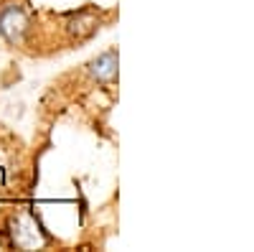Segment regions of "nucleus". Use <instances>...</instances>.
<instances>
[{"label": "nucleus", "instance_id": "obj_2", "mask_svg": "<svg viewBox=\"0 0 254 252\" xmlns=\"http://www.w3.org/2000/svg\"><path fill=\"white\" fill-rule=\"evenodd\" d=\"M115 67H117V61H115V51H107V54H102L99 59H94L92 61V74L97 77V79H112L115 77Z\"/></svg>", "mask_w": 254, "mask_h": 252}, {"label": "nucleus", "instance_id": "obj_1", "mask_svg": "<svg viewBox=\"0 0 254 252\" xmlns=\"http://www.w3.org/2000/svg\"><path fill=\"white\" fill-rule=\"evenodd\" d=\"M28 31H31V20L23 8L13 5V3L3 5V10H0V36L18 46V44H23Z\"/></svg>", "mask_w": 254, "mask_h": 252}]
</instances>
